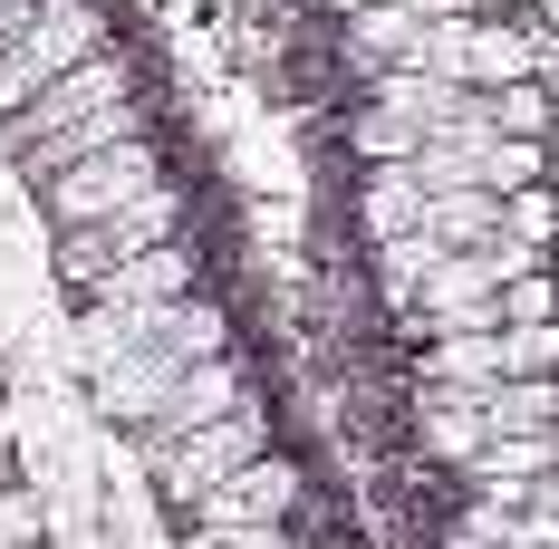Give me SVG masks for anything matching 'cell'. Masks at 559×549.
I'll list each match as a JSON object with an SVG mask.
<instances>
[{
  "label": "cell",
  "mask_w": 559,
  "mask_h": 549,
  "mask_svg": "<svg viewBox=\"0 0 559 549\" xmlns=\"http://www.w3.org/2000/svg\"><path fill=\"white\" fill-rule=\"evenodd\" d=\"M415 68H435L453 87H511V77H540L550 49H540V29L511 20V10H444V20H425Z\"/></svg>",
  "instance_id": "cell-1"
},
{
  "label": "cell",
  "mask_w": 559,
  "mask_h": 549,
  "mask_svg": "<svg viewBox=\"0 0 559 549\" xmlns=\"http://www.w3.org/2000/svg\"><path fill=\"white\" fill-rule=\"evenodd\" d=\"M126 97H135V58L107 39V49H87V58H78L68 77H49L29 107H10V116H0V155H10V165H29V155H49L58 135H78L87 116L126 107Z\"/></svg>",
  "instance_id": "cell-2"
},
{
  "label": "cell",
  "mask_w": 559,
  "mask_h": 549,
  "mask_svg": "<svg viewBox=\"0 0 559 549\" xmlns=\"http://www.w3.org/2000/svg\"><path fill=\"white\" fill-rule=\"evenodd\" d=\"M261 453H271V395L251 385V395H241V405H223L213 425L155 443V453H145V473H155V492H165L174 511H193L213 482H231V473H241V463H261Z\"/></svg>",
  "instance_id": "cell-3"
},
{
  "label": "cell",
  "mask_w": 559,
  "mask_h": 549,
  "mask_svg": "<svg viewBox=\"0 0 559 549\" xmlns=\"http://www.w3.org/2000/svg\"><path fill=\"white\" fill-rule=\"evenodd\" d=\"M174 231H183V193H174V183H155V193H145V203H126V213L58 222V241H49V271L68 279V289H97V279H107L116 261L155 251V241H174Z\"/></svg>",
  "instance_id": "cell-4"
},
{
  "label": "cell",
  "mask_w": 559,
  "mask_h": 549,
  "mask_svg": "<svg viewBox=\"0 0 559 549\" xmlns=\"http://www.w3.org/2000/svg\"><path fill=\"white\" fill-rule=\"evenodd\" d=\"M155 183H174L165 155H155V135H126V145H107V155H78V165H58L49 183H39V203H49V222H97V213L145 203Z\"/></svg>",
  "instance_id": "cell-5"
},
{
  "label": "cell",
  "mask_w": 559,
  "mask_h": 549,
  "mask_svg": "<svg viewBox=\"0 0 559 549\" xmlns=\"http://www.w3.org/2000/svg\"><path fill=\"white\" fill-rule=\"evenodd\" d=\"M107 39H116V29H107V10H97V0H68V10H49V20H29V29L0 49V116L29 107L49 77H68L78 58L107 49Z\"/></svg>",
  "instance_id": "cell-6"
},
{
  "label": "cell",
  "mask_w": 559,
  "mask_h": 549,
  "mask_svg": "<svg viewBox=\"0 0 559 549\" xmlns=\"http://www.w3.org/2000/svg\"><path fill=\"white\" fill-rule=\"evenodd\" d=\"M299 501H309V473L271 443L261 463H241L231 482H213V492L193 501V521H203V530H289Z\"/></svg>",
  "instance_id": "cell-7"
},
{
  "label": "cell",
  "mask_w": 559,
  "mask_h": 549,
  "mask_svg": "<svg viewBox=\"0 0 559 549\" xmlns=\"http://www.w3.org/2000/svg\"><path fill=\"white\" fill-rule=\"evenodd\" d=\"M415 337H444V329H502V279H492V261L483 251H444L435 261V279L415 289Z\"/></svg>",
  "instance_id": "cell-8"
},
{
  "label": "cell",
  "mask_w": 559,
  "mask_h": 549,
  "mask_svg": "<svg viewBox=\"0 0 559 549\" xmlns=\"http://www.w3.org/2000/svg\"><path fill=\"white\" fill-rule=\"evenodd\" d=\"M183 289H203V251L174 231V241H155V251H135V261H116L97 289H78V299H107V309H165V299H183Z\"/></svg>",
  "instance_id": "cell-9"
},
{
  "label": "cell",
  "mask_w": 559,
  "mask_h": 549,
  "mask_svg": "<svg viewBox=\"0 0 559 549\" xmlns=\"http://www.w3.org/2000/svg\"><path fill=\"white\" fill-rule=\"evenodd\" d=\"M135 347L165 357V367H203V357H231V319H223V299L183 289V299H165V309H145ZM135 347H126V357H135Z\"/></svg>",
  "instance_id": "cell-10"
},
{
  "label": "cell",
  "mask_w": 559,
  "mask_h": 549,
  "mask_svg": "<svg viewBox=\"0 0 559 549\" xmlns=\"http://www.w3.org/2000/svg\"><path fill=\"white\" fill-rule=\"evenodd\" d=\"M241 395H251L241 357H203V367H183V377H174V395L155 405V415H145V434H135V443L155 453V443L193 434V425H213V415H223V405H241Z\"/></svg>",
  "instance_id": "cell-11"
},
{
  "label": "cell",
  "mask_w": 559,
  "mask_h": 549,
  "mask_svg": "<svg viewBox=\"0 0 559 549\" xmlns=\"http://www.w3.org/2000/svg\"><path fill=\"white\" fill-rule=\"evenodd\" d=\"M415 39H425V20L405 10V0H367V10H347L337 20V49H347V68L377 87L386 68H415Z\"/></svg>",
  "instance_id": "cell-12"
},
{
  "label": "cell",
  "mask_w": 559,
  "mask_h": 549,
  "mask_svg": "<svg viewBox=\"0 0 559 549\" xmlns=\"http://www.w3.org/2000/svg\"><path fill=\"white\" fill-rule=\"evenodd\" d=\"M415 385H444V395H492V385H502V329H444V337H425Z\"/></svg>",
  "instance_id": "cell-13"
},
{
  "label": "cell",
  "mask_w": 559,
  "mask_h": 549,
  "mask_svg": "<svg viewBox=\"0 0 559 549\" xmlns=\"http://www.w3.org/2000/svg\"><path fill=\"white\" fill-rule=\"evenodd\" d=\"M415 443L435 453V463H473L483 443H492V415H483V395H444V385H415Z\"/></svg>",
  "instance_id": "cell-14"
},
{
  "label": "cell",
  "mask_w": 559,
  "mask_h": 549,
  "mask_svg": "<svg viewBox=\"0 0 559 549\" xmlns=\"http://www.w3.org/2000/svg\"><path fill=\"white\" fill-rule=\"evenodd\" d=\"M425 174L415 165H367L357 183V222H367V241H395V231H425Z\"/></svg>",
  "instance_id": "cell-15"
},
{
  "label": "cell",
  "mask_w": 559,
  "mask_h": 549,
  "mask_svg": "<svg viewBox=\"0 0 559 549\" xmlns=\"http://www.w3.org/2000/svg\"><path fill=\"white\" fill-rule=\"evenodd\" d=\"M367 97H377V107H395L405 126H425V135H444L453 116L473 107V87H453V77H435V68H386Z\"/></svg>",
  "instance_id": "cell-16"
},
{
  "label": "cell",
  "mask_w": 559,
  "mask_h": 549,
  "mask_svg": "<svg viewBox=\"0 0 559 549\" xmlns=\"http://www.w3.org/2000/svg\"><path fill=\"white\" fill-rule=\"evenodd\" d=\"M425 231H435L444 251H483V241H492V231H511V222H502V193L463 183V193H435V203H425Z\"/></svg>",
  "instance_id": "cell-17"
},
{
  "label": "cell",
  "mask_w": 559,
  "mask_h": 549,
  "mask_svg": "<svg viewBox=\"0 0 559 549\" xmlns=\"http://www.w3.org/2000/svg\"><path fill=\"white\" fill-rule=\"evenodd\" d=\"M483 415H492V434H550L559 425V377H502L483 395Z\"/></svg>",
  "instance_id": "cell-18"
},
{
  "label": "cell",
  "mask_w": 559,
  "mask_h": 549,
  "mask_svg": "<svg viewBox=\"0 0 559 549\" xmlns=\"http://www.w3.org/2000/svg\"><path fill=\"white\" fill-rule=\"evenodd\" d=\"M347 145H357V165H415V155H425V126H405L395 107L357 97V116H347Z\"/></svg>",
  "instance_id": "cell-19"
},
{
  "label": "cell",
  "mask_w": 559,
  "mask_h": 549,
  "mask_svg": "<svg viewBox=\"0 0 559 549\" xmlns=\"http://www.w3.org/2000/svg\"><path fill=\"white\" fill-rule=\"evenodd\" d=\"M435 261H444V241H435V231H395V241H377V279H386V309H415V289L435 279Z\"/></svg>",
  "instance_id": "cell-20"
},
{
  "label": "cell",
  "mask_w": 559,
  "mask_h": 549,
  "mask_svg": "<svg viewBox=\"0 0 559 549\" xmlns=\"http://www.w3.org/2000/svg\"><path fill=\"white\" fill-rule=\"evenodd\" d=\"M483 116H492V135H531V145H550V77H511V87H483Z\"/></svg>",
  "instance_id": "cell-21"
},
{
  "label": "cell",
  "mask_w": 559,
  "mask_h": 549,
  "mask_svg": "<svg viewBox=\"0 0 559 549\" xmlns=\"http://www.w3.org/2000/svg\"><path fill=\"white\" fill-rule=\"evenodd\" d=\"M540 165H550V145H531V135H492V145H483V193H531V183H540Z\"/></svg>",
  "instance_id": "cell-22"
},
{
  "label": "cell",
  "mask_w": 559,
  "mask_h": 549,
  "mask_svg": "<svg viewBox=\"0 0 559 549\" xmlns=\"http://www.w3.org/2000/svg\"><path fill=\"white\" fill-rule=\"evenodd\" d=\"M502 377H559V319L502 329Z\"/></svg>",
  "instance_id": "cell-23"
},
{
  "label": "cell",
  "mask_w": 559,
  "mask_h": 549,
  "mask_svg": "<svg viewBox=\"0 0 559 549\" xmlns=\"http://www.w3.org/2000/svg\"><path fill=\"white\" fill-rule=\"evenodd\" d=\"M29 540H49V501L20 473H0V549H29Z\"/></svg>",
  "instance_id": "cell-24"
},
{
  "label": "cell",
  "mask_w": 559,
  "mask_h": 549,
  "mask_svg": "<svg viewBox=\"0 0 559 549\" xmlns=\"http://www.w3.org/2000/svg\"><path fill=\"white\" fill-rule=\"evenodd\" d=\"M521 319H559V279H550V261H540V271H521V279H502V329H521Z\"/></svg>",
  "instance_id": "cell-25"
},
{
  "label": "cell",
  "mask_w": 559,
  "mask_h": 549,
  "mask_svg": "<svg viewBox=\"0 0 559 549\" xmlns=\"http://www.w3.org/2000/svg\"><path fill=\"white\" fill-rule=\"evenodd\" d=\"M502 222L521 231V241H540V251H550V231H559V203H550V183H531V193H511V203H502Z\"/></svg>",
  "instance_id": "cell-26"
},
{
  "label": "cell",
  "mask_w": 559,
  "mask_h": 549,
  "mask_svg": "<svg viewBox=\"0 0 559 549\" xmlns=\"http://www.w3.org/2000/svg\"><path fill=\"white\" fill-rule=\"evenodd\" d=\"M49 10H68V0H0V49H10L29 20H49Z\"/></svg>",
  "instance_id": "cell-27"
},
{
  "label": "cell",
  "mask_w": 559,
  "mask_h": 549,
  "mask_svg": "<svg viewBox=\"0 0 559 549\" xmlns=\"http://www.w3.org/2000/svg\"><path fill=\"white\" fill-rule=\"evenodd\" d=\"M0 473H10V405H0Z\"/></svg>",
  "instance_id": "cell-28"
},
{
  "label": "cell",
  "mask_w": 559,
  "mask_h": 549,
  "mask_svg": "<svg viewBox=\"0 0 559 549\" xmlns=\"http://www.w3.org/2000/svg\"><path fill=\"white\" fill-rule=\"evenodd\" d=\"M319 10H337V20H347V10H367V0H319Z\"/></svg>",
  "instance_id": "cell-29"
},
{
  "label": "cell",
  "mask_w": 559,
  "mask_h": 549,
  "mask_svg": "<svg viewBox=\"0 0 559 549\" xmlns=\"http://www.w3.org/2000/svg\"><path fill=\"white\" fill-rule=\"evenodd\" d=\"M29 549H49V540H29Z\"/></svg>",
  "instance_id": "cell-30"
},
{
  "label": "cell",
  "mask_w": 559,
  "mask_h": 549,
  "mask_svg": "<svg viewBox=\"0 0 559 549\" xmlns=\"http://www.w3.org/2000/svg\"><path fill=\"white\" fill-rule=\"evenodd\" d=\"M289 549H299V540H289Z\"/></svg>",
  "instance_id": "cell-31"
}]
</instances>
